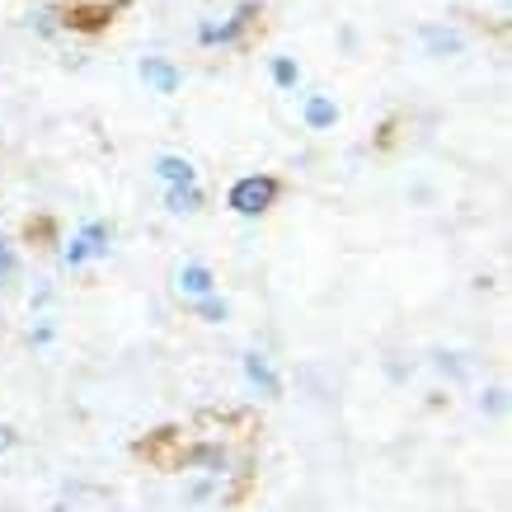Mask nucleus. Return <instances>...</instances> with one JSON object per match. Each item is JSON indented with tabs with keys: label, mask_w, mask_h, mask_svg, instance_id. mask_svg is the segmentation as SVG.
<instances>
[{
	"label": "nucleus",
	"mask_w": 512,
	"mask_h": 512,
	"mask_svg": "<svg viewBox=\"0 0 512 512\" xmlns=\"http://www.w3.org/2000/svg\"><path fill=\"white\" fill-rule=\"evenodd\" d=\"M273 198H278V184H273V179H259V174H254V179H240V184L231 188V207L240 217H259Z\"/></svg>",
	"instance_id": "nucleus-1"
},
{
	"label": "nucleus",
	"mask_w": 512,
	"mask_h": 512,
	"mask_svg": "<svg viewBox=\"0 0 512 512\" xmlns=\"http://www.w3.org/2000/svg\"><path fill=\"white\" fill-rule=\"evenodd\" d=\"M160 170V179H165V184H184V188H193V179H198V174H193V165H188V160H179V156H165L156 165Z\"/></svg>",
	"instance_id": "nucleus-2"
},
{
	"label": "nucleus",
	"mask_w": 512,
	"mask_h": 512,
	"mask_svg": "<svg viewBox=\"0 0 512 512\" xmlns=\"http://www.w3.org/2000/svg\"><path fill=\"white\" fill-rule=\"evenodd\" d=\"M141 76L151 80L160 94H174V90H179V71H174V66H165V62H146V66H141Z\"/></svg>",
	"instance_id": "nucleus-3"
},
{
	"label": "nucleus",
	"mask_w": 512,
	"mask_h": 512,
	"mask_svg": "<svg viewBox=\"0 0 512 512\" xmlns=\"http://www.w3.org/2000/svg\"><path fill=\"white\" fill-rule=\"evenodd\" d=\"M179 287H184V292H193V296H207L212 292V273H207V268H184V273H179Z\"/></svg>",
	"instance_id": "nucleus-4"
},
{
	"label": "nucleus",
	"mask_w": 512,
	"mask_h": 512,
	"mask_svg": "<svg viewBox=\"0 0 512 512\" xmlns=\"http://www.w3.org/2000/svg\"><path fill=\"white\" fill-rule=\"evenodd\" d=\"M306 123H311V127H329V123H334V104H329V99H311V104H306Z\"/></svg>",
	"instance_id": "nucleus-5"
},
{
	"label": "nucleus",
	"mask_w": 512,
	"mask_h": 512,
	"mask_svg": "<svg viewBox=\"0 0 512 512\" xmlns=\"http://www.w3.org/2000/svg\"><path fill=\"white\" fill-rule=\"evenodd\" d=\"M245 372L254 376V381H259V386H264L268 395H278V381H273V372H268V367L259 362V357H245Z\"/></svg>",
	"instance_id": "nucleus-6"
},
{
	"label": "nucleus",
	"mask_w": 512,
	"mask_h": 512,
	"mask_svg": "<svg viewBox=\"0 0 512 512\" xmlns=\"http://www.w3.org/2000/svg\"><path fill=\"white\" fill-rule=\"evenodd\" d=\"M198 193H193V188H188V193H184V188H179V184H174V193H170V207H174V212H198Z\"/></svg>",
	"instance_id": "nucleus-7"
},
{
	"label": "nucleus",
	"mask_w": 512,
	"mask_h": 512,
	"mask_svg": "<svg viewBox=\"0 0 512 512\" xmlns=\"http://www.w3.org/2000/svg\"><path fill=\"white\" fill-rule=\"evenodd\" d=\"M423 38H428V43H433L437 52H456V47H461V38H456V33H437V29H423Z\"/></svg>",
	"instance_id": "nucleus-8"
},
{
	"label": "nucleus",
	"mask_w": 512,
	"mask_h": 512,
	"mask_svg": "<svg viewBox=\"0 0 512 512\" xmlns=\"http://www.w3.org/2000/svg\"><path fill=\"white\" fill-rule=\"evenodd\" d=\"M273 76H278V85H296V66L292 62H273Z\"/></svg>",
	"instance_id": "nucleus-9"
},
{
	"label": "nucleus",
	"mask_w": 512,
	"mask_h": 512,
	"mask_svg": "<svg viewBox=\"0 0 512 512\" xmlns=\"http://www.w3.org/2000/svg\"><path fill=\"white\" fill-rule=\"evenodd\" d=\"M5 273H10V254H5V240H0V282H5Z\"/></svg>",
	"instance_id": "nucleus-10"
},
{
	"label": "nucleus",
	"mask_w": 512,
	"mask_h": 512,
	"mask_svg": "<svg viewBox=\"0 0 512 512\" xmlns=\"http://www.w3.org/2000/svg\"><path fill=\"white\" fill-rule=\"evenodd\" d=\"M10 442H15V433H10V428H0V451L10 447Z\"/></svg>",
	"instance_id": "nucleus-11"
}]
</instances>
